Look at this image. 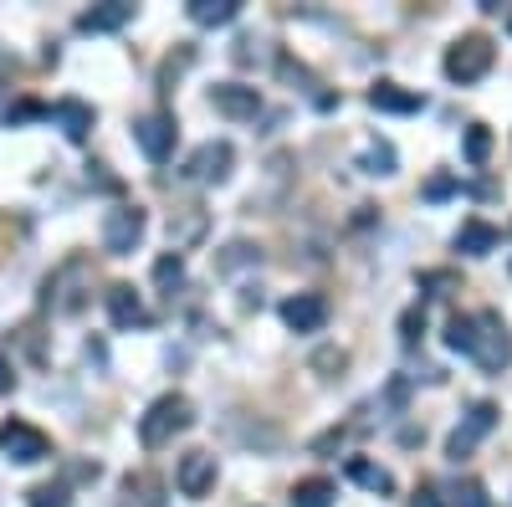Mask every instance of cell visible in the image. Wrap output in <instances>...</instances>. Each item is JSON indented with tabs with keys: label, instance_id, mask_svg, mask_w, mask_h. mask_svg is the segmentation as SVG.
<instances>
[{
	"label": "cell",
	"instance_id": "obj_1",
	"mask_svg": "<svg viewBox=\"0 0 512 507\" xmlns=\"http://www.w3.org/2000/svg\"><path fill=\"white\" fill-rule=\"evenodd\" d=\"M195 426V405L185 400V395H159L149 410H144V420H139V441L149 446V451H159V446H169L180 431H190Z\"/></svg>",
	"mask_w": 512,
	"mask_h": 507
},
{
	"label": "cell",
	"instance_id": "obj_2",
	"mask_svg": "<svg viewBox=\"0 0 512 507\" xmlns=\"http://www.w3.org/2000/svg\"><path fill=\"white\" fill-rule=\"evenodd\" d=\"M492 62H497V47L482 36V31H466V36H456L451 41V52H446V77L451 82H482L487 72H492Z\"/></svg>",
	"mask_w": 512,
	"mask_h": 507
},
{
	"label": "cell",
	"instance_id": "obj_3",
	"mask_svg": "<svg viewBox=\"0 0 512 507\" xmlns=\"http://www.w3.org/2000/svg\"><path fill=\"white\" fill-rule=\"evenodd\" d=\"M472 359L482 374H502L512 364V333L497 313H477V333H472Z\"/></svg>",
	"mask_w": 512,
	"mask_h": 507
},
{
	"label": "cell",
	"instance_id": "obj_4",
	"mask_svg": "<svg viewBox=\"0 0 512 507\" xmlns=\"http://www.w3.org/2000/svg\"><path fill=\"white\" fill-rule=\"evenodd\" d=\"M144 226H149V216L139 205L108 210V216H103V251H108V257H128V251L144 241Z\"/></svg>",
	"mask_w": 512,
	"mask_h": 507
},
{
	"label": "cell",
	"instance_id": "obj_5",
	"mask_svg": "<svg viewBox=\"0 0 512 507\" xmlns=\"http://www.w3.org/2000/svg\"><path fill=\"white\" fill-rule=\"evenodd\" d=\"M0 451H6L16 467H36V461L52 456V441L36 426H26V420H6V426H0Z\"/></svg>",
	"mask_w": 512,
	"mask_h": 507
},
{
	"label": "cell",
	"instance_id": "obj_6",
	"mask_svg": "<svg viewBox=\"0 0 512 507\" xmlns=\"http://www.w3.org/2000/svg\"><path fill=\"white\" fill-rule=\"evenodd\" d=\"M231 164H236V149H231L226 139H210V144H200V149L185 159V180H195V185H221V180L231 175Z\"/></svg>",
	"mask_w": 512,
	"mask_h": 507
},
{
	"label": "cell",
	"instance_id": "obj_7",
	"mask_svg": "<svg viewBox=\"0 0 512 507\" xmlns=\"http://www.w3.org/2000/svg\"><path fill=\"white\" fill-rule=\"evenodd\" d=\"M492 426H497V405H492V400H477L472 410H466V420H461V426L446 436V456H451V461L472 456V451H477V441H482Z\"/></svg>",
	"mask_w": 512,
	"mask_h": 507
},
{
	"label": "cell",
	"instance_id": "obj_8",
	"mask_svg": "<svg viewBox=\"0 0 512 507\" xmlns=\"http://www.w3.org/2000/svg\"><path fill=\"white\" fill-rule=\"evenodd\" d=\"M134 139H139V149H144L154 164H164L169 149H175V118H169V113H144V118L134 123Z\"/></svg>",
	"mask_w": 512,
	"mask_h": 507
},
{
	"label": "cell",
	"instance_id": "obj_9",
	"mask_svg": "<svg viewBox=\"0 0 512 507\" xmlns=\"http://www.w3.org/2000/svg\"><path fill=\"white\" fill-rule=\"evenodd\" d=\"M175 482L185 497H205L210 487H216V456L210 451H185L180 467H175Z\"/></svg>",
	"mask_w": 512,
	"mask_h": 507
},
{
	"label": "cell",
	"instance_id": "obj_10",
	"mask_svg": "<svg viewBox=\"0 0 512 507\" xmlns=\"http://www.w3.org/2000/svg\"><path fill=\"white\" fill-rule=\"evenodd\" d=\"M210 108L226 113V118H256L262 113V93L241 88V82H216V88H210Z\"/></svg>",
	"mask_w": 512,
	"mask_h": 507
},
{
	"label": "cell",
	"instance_id": "obj_11",
	"mask_svg": "<svg viewBox=\"0 0 512 507\" xmlns=\"http://www.w3.org/2000/svg\"><path fill=\"white\" fill-rule=\"evenodd\" d=\"M282 323H287L292 333H318V328L328 323V303L318 298V292H297V298L282 303Z\"/></svg>",
	"mask_w": 512,
	"mask_h": 507
},
{
	"label": "cell",
	"instance_id": "obj_12",
	"mask_svg": "<svg viewBox=\"0 0 512 507\" xmlns=\"http://www.w3.org/2000/svg\"><path fill=\"white\" fill-rule=\"evenodd\" d=\"M108 318H113V328H144L149 323V308L139 303V292L128 287V282H113L108 287Z\"/></svg>",
	"mask_w": 512,
	"mask_h": 507
},
{
	"label": "cell",
	"instance_id": "obj_13",
	"mask_svg": "<svg viewBox=\"0 0 512 507\" xmlns=\"http://www.w3.org/2000/svg\"><path fill=\"white\" fill-rule=\"evenodd\" d=\"M52 118L62 123V134H67L72 144H82V139L93 134V108L82 103V98H62V103L52 108Z\"/></svg>",
	"mask_w": 512,
	"mask_h": 507
},
{
	"label": "cell",
	"instance_id": "obj_14",
	"mask_svg": "<svg viewBox=\"0 0 512 507\" xmlns=\"http://www.w3.org/2000/svg\"><path fill=\"white\" fill-rule=\"evenodd\" d=\"M123 507H164V482L154 472H128L123 477Z\"/></svg>",
	"mask_w": 512,
	"mask_h": 507
},
{
	"label": "cell",
	"instance_id": "obj_15",
	"mask_svg": "<svg viewBox=\"0 0 512 507\" xmlns=\"http://www.w3.org/2000/svg\"><path fill=\"white\" fill-rule=\"evenodd\" d=\"M369 108H379V113H420V93L400 88V82H374Z\"/></svg>",
	"mask_w": 512,
	"mask_h": 507
},
{
	"label": "cell",
	"instance_id": "obj_16",
	"mask_svg": "<svg viewBox=\"0 0 512 507\" xmlns=\"http://www.w3.org/2000/svg\"><path fill=\"white\" fill-rule=\"evenodd\" d=\"M128 21H134V6H128V0H108V6H93V11L77 16L82 31H118Z\"/></svg>",
	"mask_w": 512,
	"mask_h": 507
},
{
	"label": "cell",
	"instance_id": "obj_17",
	"mask_svg": "<svg viewBox=\"0 0 512 507\" xmlns=\"http://www.w3.org/2000/svg\"><path fill=\"white\" fill-rule=\"evenodd\" d=\"M497 226H487V221H461V231H456V251H466V257H487V251H497Z\"/></svg>",
	"mask_w": 512,
	"mask_h": 507
},
{
	"label": "cell",
	"instance_id": "obj_18",
	"mask_svg": "<svg viewBox=\"0 0 512 507\" xmlns=\"http://www.w3.org/2000/svg\"><path fill=\"white\" fill-rule=\"evenodd\" d=\"M236 16H241V0H190L195 26H231Z\"/></svg>",
	"mask_w": 512,
	"mask_h": 507
},
{
	"label": "cell",
	"instance_id": "obj_19",
	"mask_svg": "<svg viewBox=\"0 0 512 507\" xmlns=\"http://www.w3.org/2000/svg\"><path fill=\"white\" fill-rule=\"evenodd\" d=\"M349 482L369 487L374 497H390L395 492V477L384 472V467H374V461H364V456H349Z\"/></svg>",
	"mask_w": 512,
	"mask_h": 507
},
{
	"label": "cell",
	"instance_id": "obj_20",
	"mask_svg": "<svg viewBox=\"0 0 512 507\" xmlns=\"http://www.w3.org/2000/svg\"><path fill=\"white\" fill-rule=\"evenodd\" d=\"M333 497H338V487L328 477H308L292 487V507H333Z\"/></svg>",
	"mask_w": 512,
	"mask_h": 507
},
{
	"label": "cell",
	"instance_id": "obj_21",
	"mask_svg": "<svg viewBox=\"0 0 512 507\" xmlns=\"http://www.w3.org/2000/svg\"><path fill=\"white\" fill-rule=\"evenodd\" d=\"M200 236H205V210H200V205H190L180 221H169V241H175V251H180V246H195Z\"/></svg>",
	"mask_w": 512,
	"mask_h": 507
},
{
	"label": "cell",
	"instance_id": "obj_22",
	"mask_svg": "<svg viewBox=\"0 0 512 507\" xmlns=\"http://www.w3.org/2000/svg\"><path fill=\"white\" fill-rule=\"evenodd\" d=\"M359 169H364V175H395V144L369 139L364 154H359Z\"/></svg>",
	"mask_w": 512,
	"mask_h": 507
},
{
	"label": "cell",
	"instance_id": "obj_23",
	"mask_svg": "<svg viewBox=\"0 0 512 507\" xmlns=\"http://www.w3.org/2000/svg\"><path fill=\"white\" fill-rule=\"evenodd\" d=\"M472 333H477V318L451 313V323H446V349H456V354H472Z\"/></svg>",
	"mask_w": 512,
	"mask_h": 507
},
{
	"label": "cell",
	"instance_id": "obj_24",
	"mask_svg": "<svg viewBox=\"0 0 512 507\" xmlns=\"http://www.w3.org/2000/svg\"><path fill=\"white\" fill-rule=\"evenodd\" d=\"M251 262H262V251H256L251 241H231L221 257H216V267L221 272H236V267H251Z\"/></svg>",
	"mask_w": 512,
	"mask_h": 507
},
{
	"label": "cell",
	"instance_id": "obj_25",
	"mask_svg": "<svg viewBox=\"0 0 512 507\" xmlns=\"http://www.w3.org/2000/svg\"><path fill=\"white\" fill-rule=\"evenodd\" d=\"M154 282H159L164 292H175V287L185 282V262H180V251H169V257H159V262H154Z\"/></svg>",
	"mask_w": 512,
	"mask_h": 507
},
{
	"label": "cell",
	"instance_id": "obj_26",
	"mask_svg": "<svg viewBox=\"0 0 512 507\" xmlns=\"http://www.w3.org/2000/svg\"><path fill=\"white\" fill-rule=\"evenodd\" d=\"M451 507H487V487H482L477 477L456 482V487H451Z\"/></svg>",
	"mask_w": 512,
	"mask_h": 507
},
{
	"label": "cell",
	"instance_id": "obj_27",
	"mask_svg": "<svg viewBox=\"0 0 512 507\" xmlns=\"http://www.w3.org/2000/svg\"><path fill=\"white\" fill-rule=\"evenodd\" d=\"M487 154H492L487 123H472V129H466V159H472V164H487Z\"/></svg>",
	"mask_w": 512,
	"mask_h": 507
},
{
	"label": "cell",
	"instance_id": "obj_28",
	"mask_svg": "<svg viewBox=\"0 0 512 507\" xmlns=\"http://www.w3.org/2000/svg\"><path fill=\"white\" fill-rule=\"evenodd\" d=\"M313 369H318L323 379H338V374L349 369V354H344V349H318V354H313Z\"/></svg>",
	"mask_w": 512,
	"mask_h": 507
},
{
	"label": "cell",
	"instance_id": "obj_29",
	"mask_svg": "<svg viewBox=\"0 0 512 507\" xmlns=\"http://www.w3.org/2000/svg\"><path fill=\"white\" fill-rule=\"evenodd\" d=\"M31 507H67V482L36 487V492H31Z\"/></svg>",
	"mask_w": 512,
	"mask_h": 507
},
{
	"label": "cell",
	"instance_id": "obj_30",
	"mask_svg": "<svg viewBox=\"0 0 512 507\" xmlns=\"http://www.w3.org/2000/svg\"><path fill=\"white\" fill-rule=\"evenodd\" d=\"M420 333H425V313H420V308H410V313L400 318V338H405V344H415Z\"/></svg>",
	"mask_w": 512,
	"mask_h": 507
},
{
	"label": "cell",
	"instance_id": "obj_31",
	"mask_svg": "<svg viewBox=\"0 0 512 507\" xmlns=\"http://www.w3.org/2000/svg\"><path fill=\"white\" fill-rule=\"evenodd\" d=\"M6 118H11V123H26V118H52V108H41V103H16Z\"/></svg>",
	"mask_w": 512,
	"mask_h": 507
},
{
	"label": "cell",
	"instance_id": "obj_32",
	"mask_svg": "<svg viewBox=\"0 0 512 507\" xmlns=\"http://www.w3.org/2000/svg\"><path fill=\"white\" fill-rule=\"evenodd\" d=\"M446 195H456V180L451 175H436L431 185H425V200H446Z\"/></svg>",
	"mask_w": 512,
	"mask_h": 507
},
{
	"label": "cell",
	"instance_id": "obj_33",
	"mask_svg": "<svg viewBox=\"0 0 512 507\" xmlns=\"http://www.w3.org/2000/svg\"><path fill=\"white\" fill-rule=\"evenodd\" d=\"M415 507H441L436 487H415Z\"/></svg>",
	"mask_w": 512,
	"mask_h": 507
},
{
	"label": "cell",
	"instance_id": "obj_34",
	"mask_svg": "<svg viewBox=\"0 0 512 507\" xmlns=\"http://www.w3.org/2000/svg\"><path fill=\"white\" fill-rule=\"evenodd\" d=\"M11 385H16V374H11V364H6V359H0V395H6Z\"/></svg>",
	"mask_w": 512,
	"mask_h": 507
},
{
	"label": "cell",
	"instance_id": "obj_35",
	"mask_svg": "<svg viewBox=\"0 0 512 507\" xmlns=\"http://www.w3.org/2000/svg\"><path fill=\"white\" fill-rule=\"evenodd\" d=\"M507 26H512V16H507Z\"/></svg>",
	"mask_w": 512,
	"mask_h": 507
}]
</instances>
